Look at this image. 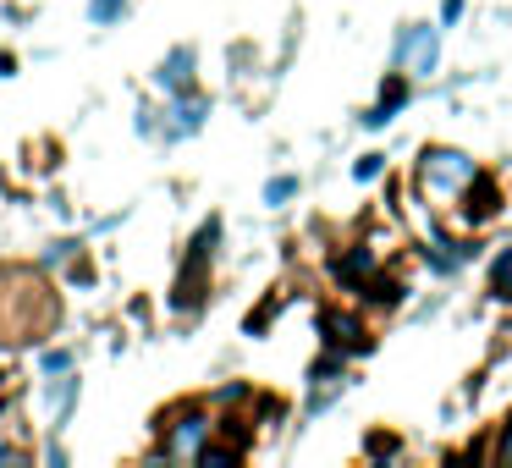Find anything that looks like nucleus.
Segmentation results:
<instances>
[{"label":"nucleus","instance_id":"obj_3","mask_svg":"<svg viewBox=\"0 0 512 468\" xmlns=\"http://www.w3.org/2000/svg\"><path fill=\"white\" fill-rule=\"evenodd\" d=\"M215 430H226V419H215L210 408H177L166 424H160V457H171V463H199L204 446L215 441Z\"/></svg>","mask_w":512,"mask_h":468},{"label":"nucleus","instance_id":"obj_2","mask_svg":"<svg viewBox=\"0 0 512 468\" xmlns=\"http://www.w3.org/2000/svg\"><path fill=\"white\" fill-rule=\"evenodd\" d=\"M314 331H320V347L336 358H369L375 353V325H369L364 303H325L320 314H314Z\"/></svg>","mask_w":512,"mask_h":468},{"label":"nucleus","instance_id":"obj_17","mask_svg":"<svg viewBox=\"0 0 512 468\" xmlns=\"http://www.w3.org/2000/svg\"><path fill=\"white\" fill-rule=\"evenodd\" d=\"M490 457H496L501 468H512V419L496 430V441H490Z\"/></svg>","mask_w":512,"mask_h":468},{"label":"nucleus","instance_id":"obj_15","mask_svg":"<svg viewBox=\"0 0 512 468\" xmlns=\"http://www.w3.org/2000/svg\"><path fill=\"white\" fill-rule=\"evenodd\" d=\"M298 188H303V182L292 177V171H281V177H270V182H265V204H270V210H281V204L298 199Z\"/></svg>","mask_w":512,"mask_h":468},{"label":"nucleus","instance_id":"obj_6","mask_svg":"<svg viewBox=\"0 0 512 468\" xmlns=\"http://www.w3.org/2000/svg\"><path fill=\"white\" fill-rule=\"evenodd\" d=\"M408 105H413V78L402 67H391L386 78H380V94L364 105V111H358V127H364V133H386V127L408 111Z\"/></svg>","mask_w":512,"mask_h":468},{"label":"nucleus","instance_id":"obj_1","mask_svg":"<svg viewBox=\"0 0 512 468\" xmlns=\"http://www.w3.org/2000/svg\"><path fill=\"white\" fill-rule=\"evenodd\" d=\"M479 171H485V166H479L468 149H457V144H424L419 155H413L408 188H413V199H419L430 215H452L457 204H463V193L474 188Z\"/></svg>","mask_w":512,"mask_h":468},{"label":"nucleus","instance_id":"obj_14","mask_svg":"<svg viewBox=\"0 0 512 468\" xmlns=\"http://www.w3.org/2000/svg\"><path fill=\"white\" fill-rule=\"evenodd\" d=\"M347 177H353L358 188H375V182L386 177V155H380V149H364V155H358L353 166H347Z\"/></svg>","mask_w":512,"mask_h":468},{"label":"nucleus","instance_id":"obj_5","mask_svg":"<svg viewBox=\"0 0 512 468\" xmlns=\"http://www.w3.org/2000/svg\"><path fill=\"white\" fill-rule=\"evenodd\" d=\"M501 210H507V188H501L490 171H479L474 177V188L463 193V204L452 210V221L463 226V232H485V226H496L501 221Z\"/></svg>","mask_w":512,"mask_h":468},{"label":"nucleus","instance_id":"obj_16","mask_svg":"<svg viewBox=\"0 0 512 468\" xmlns=\"http://www.w3.org/2000/svg\"><path fill=\"white\" fill-rule=\"evenodd\" d=\"M270 314H281V298H276V292H270V298L259 303L254 314H248V336H259V331H265V325H270Z\"/></svg>","mask_w":512,"mask_h":468},{"label":"nucleus","instance_id":"obj_12","mask_svg":"<svg viewBox=\"0 0 512 468\" xmlns=\"http://www.w3.org/2000/svg\"><path fill=\"white\" fill-rule=\"evenodd\" d=\"M485 287H490V303H512V243L496 248V259L485 270Z\"/></svg>","mask_w":512,"mask_h":468},{"label":"nucleus","instance_id":"obj_4","mask_svg":"<svg viewBox=\"0 0 512 468\" xmlns=\"http://www.w3.org/2000/svg\"><path fill=\"white\" fill-rule=\"evenodd\" d=\"M441 23H402L391 34V67H402L413 83L435 78L441 72Z\"/></svg>","mask_w":512,"mask_h":468},{"label":"nucleus","instance_id":"obj_9","mask_svg":"<svg viewBox=\"0 0 512 468\" xmlns=\"http://www.w3.org/2000/svg\"><path fill=\"white\" fill-rule=\"evenodd\" d=\"M155 83H160L166 94H193V89H199V56H193L188 45H177V50H171V56L155 67Z\"/></svg>","mask_w":512,"mask_h":468},{"label":"nucleus","instance_id":"obj_10","mask_svg":"<svg viewBox=\"0 0 512 468\" xmlns=\"http://www.w3.org/2000/svg\"><path fill=\"white\" fill-rule=\"evenodd\" d=\"M347 386H353L347 369H309V397H303V408H309V413L336 408V402L347 397Z\"/></svg>","mask_w":512,"mask_h":468},{"label":"nucleus","instance_id":"obj_19","mask_svg":"<svg viewBox=\"0 0 512 468\" xmlns=\"http://www.w3.org/2000/svg\"><path fill=\"white\" fill-rule=\"evenodd\" d=\"M463 12H468V0H441L435 23H441V28H457V23H463Z\"/></svg>","mask_w":512,"mask_h":468},{"label":"nucleus","instance_id":"obj_8","mask_svg":"<svg viewBox=\"0 0 512 468\" xmlns=\"http://www.w3.org/2000/svg\"><path fill=\"white\" fill-rule=\"evenodd\" d=\"M419 259L446 281V276H457L463 265H474V259H479V232H463V237L435 232V237H424V243H419Z\"/></svg>","mask_w":512,"mask_h":468},{"label":"nucleus","instance_id":"obj_21","mask_svg":"<svg viewBox=\"0 0 512 468\" xmlns=\"http://www.w3.org/2000/svg\"><path fill=\"white\" fill-rule=\"evenodd\" d=\"M45 369H50V375H67V369H72V353H50Z\"/></svg>","mask_w":512,"mask_h":468},{"label":"nucleus","instance_id":"obj_20","mask_svg":"<svg viewBox=\"0 0 512 468\" xmlns=\"http://www.w3.org/2000/svg\"><path fill=\"white\" fill-rule=\"evenodd\" d=\"M364 452H369V457H397V441H391V435H375Z\"/></svg>","mask_w":512,"mask_h":468},{"label":"nucleus","instance_id":"obj_7","mask_svg":"<svg viewBox=\"0 0 512 468\" xmlns=\"http://www.w3.org/2000/svg\"><path fill=\"white\" fill-rule=\"evenodd\" d=\"M380 270H386V265H380V254H375L369 243H342V248L331 254V281H336V287H342L353 303L369 292V281H375Z\"/></svg>","mask_w":512,"mask_h":468},{"label":"nucleus","instance_id":"obj_18","mask_svg":"<svg viewBox=\"0 0 512 468\" xmlns=\"http://www.w3.org/2000/svg\"><path fill=\"white\" fill-rule=\"evenodd\" d=\"M122 12H127V0H89V17H94V23H116Z\"/></svg>","mask_w":512,"mask_h":468},{"label":"nucleus","instance_id":"obj_13","mask_svg":"<svg viewBox=\"0 0 512 468\" xmlns=\"http://www.w3.org/2000/svg\"><path fill=\"white\" fill-rule=\"evenodd\" d=\"M402 298H408V287H402V281L391 276V270H380V276L369 281V292H364L358 303H364V309H397Z\"/></svg>","mask_w":512,"mask_h":468},{"label":"nucleus","instance_id":"obj_11","mask_svg":"<svg viewBox=\"0 0 512 468\" xmlns=\"http://www.w3.org/2000/svg\"><path fill=\"white\" fill-rule=\"evenodd\" d=\"M204 116H210V100H204L199 89L193 94H171V122H166V138H193L204 127Z\"/></svg>","mask_w":512,"mask_h":468}]
</instances>
